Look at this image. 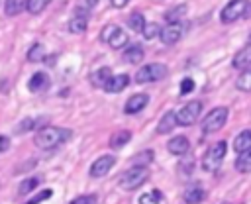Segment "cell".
<instances>
[{
	"label": "cell",
	"mask_w": 251,
	"mask_h": 204,
	"mask_svg": "<svg viewBox=\"0 0 251 204\" xmlns=\"http://www.w3.org/2000/svg\"><path fill=\"white\" fill-rule=\"evenodd\" d=\"M47 86H49V76H47V73H43V71L31 75V78L27 80V88H29L31 92H41V90H45Z\"/></svg>",
	"instance_id": "obj_14"
},
{
	"label": "cell",
	"mask_w": 251,
	"mask_h": 204,
	"mask_svg": "<svg viewBox=\"0 0 251 204\" xmlns=\"http://www.w3.org/2000/svg\"><path fill=\"white\" fill-rule=\"evenodd\" d=\"M235 86H237L241 92H251V67H249V69H245V71L237 76Z\"/></svg>",
	"instance_id": "obj_26"
},
{
	"label": "cell",
	"mask_w": 251,
	"mask_h": 204,
	"mask_svg": "<svg viewBox=\"0 0 251 204\" xmlns=\"http://www.w3.org/2000/svg\"><path fill=\"white\" fill-rule=\"evenodd\" d=\"M116 27H118L116 24H108V26H106V27L100 31V39H102L104 43H108V41H110V37H112V33L116 31Z\"/></svg>",
	"instance_id": "obj_35"
},
{
	"label": "cell",
	"mask_w": 251,
	"mask_h": 204,
	"mask_svg": "<svg viewBox=\"0 0 251 204\" xmlns=\"http://www.w3.org/2000/svg\"><path fill=\"white\" fill-rule=\"evenodd\" d=\"M110 76H112L110 69H108V67H102V69H98V71H94V73L90 75V82H92L94 86H102V88H104Z\"/></svg>",
	"instance_id": "obj_21"
},
{
	"label": "cell",
	"mask_w": 251,
	"mask_h": 204,
	"mask_svg": "<svg viewBox=\"0 0 251 204\" xmlns=\"http://www.w3.org/2000/svg\"><path fill=\"white\" fill-rule=\"evenodd\" d=\"M129 41V37H127V33L122 29V27H116V31L112 33V37H110V47L112 49H120V47H124L126 43Z\"/></svg>",
	"instance_id": "obj_22"
},
{
	"label": "cell",
	"mask_w": 251,
	"mask_h": 204,
	"mask_svg": "<svg viewBox=\"0 0 251 204\" xmlns=\"http://www.w3.org/2000/svg\"><path fill=\"white\" fill-rule=\"evenodd\" d=\"M145 18H143V14L141 12H133L129 18H127V27L129 29H133V31H137V33H141L143 31V27H145Z\"/></svg>",
	"instance_id": "obj_24"
},
{
	"label": "cell",
	"mask_w": 251,
	"mask_h": 204,
	"mask_svg": "<svg viewBox=\"0 0 251 204\" xmlns=\"http://www.w3.org/2000/svg\"><path fill=\"white\" fill-rule=\"evenodd\" d=\"M147 102H149V96H147V94H133V96H129V100L126 102L124 112H126V114H137V112H141V110L147 106Z\"/></svg>",
	"instance_id": "obj_11"
},
{
	"label": "cell",
	"mask_w": 251,
	"mask_h": 204,
	"mask_svg": "<svg viewBox=\"0 0 251 204\" xmlns=\"http://www.w3.org/2000/svg\"><path fill=\"white\" fill-rule=\"evenodd\" d=\"M98 198L94 194H84V196H78L75 200H71V204H96Z\"/></svg>",
	"instance_id": "obj_36"
},
{
	"label": "cell",
	"mask_w": 251,
	"mask_h": 204,
	"mask_svg": "<svg viewBox=\"0 0 251 204\" xmlns=\"http://www.w3.org/2000/svg\"><path fill=\"white\" fill-rule=\"evenodd\" d=\"M235 169L239 173H251V147H247L239 153V157L235 159Z\"/></svg>",
	"instance_id": "obj_19"
},
{
	"label": "cell",
	"mask_w": 251,
	"mask_h": 204,
	"mask_svg": "<svg viewBox=\"0 0 251 204\" xmlns=\"http://www.w3.org/2000/svg\"><path fill=\"white\" fill-rule=\"evenodd\" d=\"M194 90V80L192 78H182L180 82V94H188Z\"/></svg>",
	"instance_id": "obj_38"
},
{
	"label": "cell",
	"mask_w": 251,
	"mask_h": 204,
	"mask_svg": "<svg viewBox=\"0 0 251 204\" xmlns=\"http://www.w3.org/2000/svg\"><path fill=\"white\" fill-rule=\"evenodd\" d=\"M247 45H251V35H249V39H247Z\"/></svg>",
	"instance_id": "obj_43"
},
{
	"label": "cell",
	"mask_w": 251,
	"mask_h": 204,
	"mask_svg": "<svg viewBox=\"0 0 251 204\" xmlns=\"http://www.w3.org/2000/svg\"><path fill=\"white\" fill-rule=\"evenodd\" d=\"M180 35H182V26H180V22H171V24H167L165 27H161V33H159V37H161V41H163L165 45L176 43V41L180 39Z\"/></svg>",
	"instance_id": "obj_10"
},
{
	"label": "cell",
	"mask_w": 251,
	"mask_h": 204,
	"mask_svg": "<svg viewBox=\"0 0 251 204\" xmlns=\"http://www.w3.org/2000/svg\"><path fill=\"white\" fill-rule=\"evenodd\" d=\"M159 200H161V194L157 190L145 192V194L139 196V204H159Z\"/></svg>",
	"instance_id": "obj_32"
},
{
	"label": "cell",
	"mask_w": 251,
	"mask_h": 204,
	"mask_svg": "<svg viewBox=\"0 0 251 204\" xmlns=\"http://www.w3.org/2000/svg\"><path fill=\"white\" fill-rule=\"evenodd\" d=\"M247 4H249V0H229V2L222 8L220 20H222L224 24H233L235 20H239V18L245 16Z\"/></svg>",
	"instance_id": "obj_6"
},
{
	"label": "cell",
	"mask_w": 251,
	"mask_h": 204,
	"mask_svg": "<svg viewBox=\"0 0 251 204\" xmlns=\"http://www.w3.org/2000/svg\"><path fill=\"white\" fill-rule=\"evenodd\" d=\"M24 10H27V0H6L4 2V14L6 16H18Z\"/></svg>",
	"instance_id": "obj_18"
},
{
	"label": "cell",
	"mask_w": 251,
	"mask_h": 204,
	"mask_svg": "<svg viewBox=\"0 0 251 204\" xmlns=\"http://www.w3.org/2000/svg\"><path fill=\"white\" fill-rule=\"evenodd\" d=\"M226 151H227L226 141H218V143H214V145L204 153V157H202V169L208 171V173L216 171V169L220 167V163L224 161Z\"/></svg>",
	"instance_id": "obj_4"
},
{
	"label": "cell",
	"mask_w": 251,
	"mask_h": 204,
	"mask_svg": "<svg viewBox=\"0 0 251 204\" xmlns=\"http://www.w3.org/2000/svg\"><path fill=\"white\" fill-rule=\"evenodd\" d=\"M151 159H153V155H151V151H145V153H143V155H141V153H137V155H135V157H133V159H131V163H133V165H135V163H137V161H141V163H139V165H147V163H149V161H151Z\"/></svg>",
	"instance_id": "obj_37"
},
{
	"label": "cell",
	"mask_w": 251,
	"mask_h": 204,
	"mask_svg": "<svg viewBox=\"0 0 251 204\" xmlns=\"http://www.w3.org/2000/svg\"><path fill=\"white\" fill-rule=\"evenodd\" d=\"M43 59H45V47H43L41 43L31 45L29 51H27V61H29V63H39V61H43Z\"/></svg>",
	"instance_id": "obj_27"
},
{
	"label": "cell",
	"mask_w": 251,
	"mask_h": 204,
	"mask_svg": "<svg viewBox=\"0 0 251 204\" xmlns=\"http://www.w3.org/2000/svg\"><path fill=\"white\" fill-rule=\"evenodd\" d=\"M96 4H98V0H84V8H88V10L94 8Z\"/></svg>",
	"instance_id": "obj_41"
},
{
	"label": "cell",
	"mask_w": 251,
	"mask_h": 204,
	"mask_svg": "<svg viewBox=\"0 0 251 204\" xmlns=\"http://www.w3.org/2000/svg\"><path fill=\"white\" fill-rule=\"evenodd\" d=\"M186 14V4H178V6H175L173 10H169L167 14H165V20L171 24V22H178L182 16Z\"/></svg>",
	"instance_id": "obj_28"
},
{
	"label": "cell",
	"mask_w": 251,
	"mask_h": 204,
	"mask_svg": "<svg viewBox=\"0 0 251 204\" xmlns=\"http://www.w3.org/2000/svg\"><path fill=\"white\" fill-rule=\"evenodd\" d=\"M200 112H202V102L200 100H192V102L184 104L178 110V114H176L178 126H192V124H196V120L200 118Z\"/></svg>",
	"instance_id": "obj_7"
},
{
	"label": "cell",
	"mask_w": 251,
	"mask_h": 204,
	"mask_svg": "<svg viewBox=\"0 0 251 204\" xmlns=\"http://www.w3.org/2000/svg\"><path fill=\"white\" fill-rule=\"evenodd\" d=\"M114 165H116V157H114V155H102V157H98V159L90 165L88 175H90L92 178H100V177L108 175Z\"/></svg>",
	"instance_id": "obj_8"
},
{
	"label": "cell",
	"mask_w": 251,
	"mask_h": 204,
	"mask_svg": "<svg viewBox=\"0 0 251 204\" xmlns=\"http://www.w3.org/2000/svg\"><path fill=\"white\" fill-rule=\"evenodd\" d=\"M227 122V108L226 106H218V108H212L204 120H202V133H214V131H220Z\"/></svg>",
	"instance_id": "obj_3"
},
{
	"label": "cell",
	"mask_w": 251,
	"mask_h": 204,
	"mask_svg": "<svg viewBox=\"0 0 251 204\" xmlns=\"http://www.w3.org/2000/svg\"><path fill=\"white\" fill-rule=\"evenodd\" d=\"M73 135L71 129L67 128H57V126H43L37 129V133L33 135V143L39 149H53L63 145L65 141H69Z\"/></svg>",
	"instance_id": "obj_1"
},
{
	"label": "cell",
	"mask_w": 251,
	"mask_h": 204,
	"mask_svg": "<svg viewBox=\"0 0 251 204\" xmlns=\"http://www.w3.org/2000/svg\"><path fill=\"white\" fill-rule=\"evenodd\" d=\"M141 33H143V37H145V39H155V37L161 33V26H159V24H155V22H147Z\"/></svg>",
	"instance_id": "obj_29"
},
{
	"label": "cell",
	"mask_w": 251,
	"mask_h": 204,
	"mask_svg": "<svg viewBox=\"0 0 251 204\" xmlns=\"http://www.w3.org/2000/svg\"><path fill=\"white\" fill-rule=\"evenodd\" d=\"M167 149H169L173 155H184V153H188L190 143H188V139H186L184 135H176V137H173V139L167 143Z\"/></svg>",
	"instance_id": "obj_15"
},
{
	"label": "cell",
	"mask_w": 251,
	"mask_h": 204,
	"mask_svg": "<svg viewBox=\"0 0 251 204\" xmlns=\"http://www.w3.org/2000/svg\"><path fill=\"white\" fill-rule=\"evenodd\" d=\"M86 26H88V8L80 6L75 12V16L71 18V22H69V31L71 33H84Z\"/></svg>",
	"instance_id": "obj_9"
},
{
	"label": "cell",
	"mask_w": 251,
	"mask_h": 204,
	"mask_svg": "<svg viewBox=\"0 0 251 204\" xmlns=\"http://www.w3.org/2000/svg\"><path fill=\"white\" fill-rule=\"evenodd\" d=\"M204 198H206V192H204L200 186L188 188V190L184 192V202H186V204H200Z\"/></svg>",
	"instance_id": "obj_23"
},
{
	"label": "cell",
	"mask_w": 251,
	"mask_h": 204,
	"mask_svg": "<svg viewBox=\"0 0 251 204\" xmlns=\"http://www.w3.org/2000/svg\"><path fill=\"white\" fill-rule=\"evenodd\" d=\"M233 67L235 69H249L251 67V45H247L245 49H241L235 57H233Z\"/></svg>",
	"instance_id": "obj_17"
},
{
	"label": "cell",
	"mask_w": 251,
	"mask_h": 204,
	"mask_svg": "<svg viewBox=\"0 0 251 204\" xmlns=\"http://www.w3.org/2000/svg\"><path fill=\"white\" fill-rule=\"evenodd\" d=\"M127 2H129V0H110V4H112L114 8H126Z\"/></svg>",
	"instance_id": "obj_40"
},
{
	"label": "cell",
	"mask_w": 251,
	"mask_h": 204,
	"mask_svg": "<svg viewBox=\"0 0 251 204\" xmlns=\"http://www.w3.org/2000/svg\"><path fill=\"white\" fill-rule=\"evenodd\" d=\"M143 57H145V55H143V47H141V45H129V47L124 51V61H126V63H131V65L141 63Z\"/></svg>",
	"instance_id": "obj_16"
},
{
	"label": "cell",
	"mask_w": 251,
	"mask_h": 204,
	"mask_svg": "<svg viewBox=\"0 0 251 204\" xmlns=\"http://www.w3.org/2000/svg\"><path fill=\"white\" fill-rule=\"evenodd\" d=\"M51 194H53V190H49V188H47V190H41L35 198L27 200L25 204H39V202H45V200H49V198H51Z\"/></svg>",
	"instance_id": "obj_34"
},
{
	"label": "cell",
	"mask_w": 251,
	"mask_h": 204,
	"mask_svg": "<svg viewBox=\"0 0 251 204\" xmlns=\"http://www.w3.org/2000/svg\"><path fill=\"white\" fill-rule=\"evenodd\" d=\"M243 18H251V4H247V10H245V16Z\"/></svg>",
	"instance_id": "obj_42"
},
{
	"label": "cell",
	"mask_w": 251,
	"mask_h": 204,
	"mask_svg": "<svg viewBox=\"0 0 251 204\" xmlns=\"http://www.w3.org/2000/svg\"><path fill=\"white\" fill-rule=\"evenodd\" d=\"M129 84V76L127 75H112L104 86L106 92H122L126 86Z\"/></svg>",
	"instance_id": "obj_13"
},
{
	"label": "cell",
	"mask_w": 251,
	"mask_h": 204,
	"mask_svg": "<svg viewBox=\"0 0 251 204\" xmlns=\"http://www.w3.org/2000/svg\"><path fill=\"white\" fill-rule=\"evenodd\" d=\"M39 177H29V178H25V180H22V184H20V188H18V192L20 194H27V192H31L37 184H39Z\"/></svg>",
	"instance_id": "obj_30"
},
{
	"label": "cell",
	"mask_w": 251,
	"mask_h": 204,
	"mask_svg": "<svg viewBox=\"0 0 251 204\" xmlns=\"http://www.w3.org/2000/svg\"><path fill=\"white\" fill-rule=\"evenodd\" d=\"M8 147H10V139L6 135H0V153L8 151Z\"/></svg>",
	"instance_id": "obj_39"
},
{
	"label": "cell",
	"mask_w": 251,
	"mask_h": 204,
	"mask_svg": "<svg viewBox=\"0 0 251 204\" xmlns=\"http://www.w3.org/2000/svg\"><path fill=\"white\" fill-rule=\"evenodd\" d=\"M149 178V169L145 165H133L120 177V186L124 190H135Z\"/></svg>",
	"instance_id": "obj_2"
},
{
	"label": "cell",
	"mask_w": 251,
	"mask_h": 204,
	"mask_svg": "<svg viewBox=\"0 0 251 204\" xmlns=\"http://www.w3.org/2000/svg\"><path fill=\"white\" fill-rule=\"evenodd\" d=\"M247 147H251V129H243V131L237 133L235 139H233V149H235L237 153H241V151L247 149Z\"/></svg>",
	"instance_id": "obj_20"
},
{
	"label": "cell",
	"mask_w": 251,
	"mask_h": 204,
	"mask_svg": "<svg viewBox=\"0 0 251 204\" xmlns=\"http://www.w3.org/2000/svg\"><path fill=\"white\" fill-rule=\"evenodd\" d=\"M49 2L51 0H27V12L29 14H39V12H43L47 8Z\"/></svg>",
	"instance_id": "obj_31"
},
{
	"label": "cell",
	"mask_w": 251,
	"mask_h": 204,
	"mask_svg": "<svg viewBox=\"0 0 251 204\" xmlns=\"http://www.w3.org/2000/svg\"><path fill=\"white\" fill-rule=\"evenodd\" d=\"M131 139V131H116L112 137H110V147L112 149H120V147H124L127 141Z\"/></svg>",
	"instance_id": "obj_25"
},
{
	"label": "cell",
	"mask_w": 251,
	"mask_h": 204,
	"mask_svg": "<svg viewBox=\"0 0 251 204\" xmlns=\"http://www.w3.org/2000/svg\"><path fill=\"white\" fill-rule=\"evenodd\" d=\"M167 65H163V63H149V65H143L139 71H137V75H135V80L141 84V82H157V80H161V78H165L167 76Z\"/></svg>",
	"instance_id": "obj_5"
},
{
	"label": "cell",
	"mask_w": 251,
	"mask_h": 204,
	"mask_svg": "<svg viewBox=\"0 0 251 204\" xmlns=\"http://www.w3.org/2000/svg\"><path fill=\"white\" fill-rule=\"evenodd\" d=\"M176 126H178L176 114H175L173 110H169V112H165L163 118L159 120V124H157V133H171Z\"/></svg>",
	"instance_id": "obj_12"
},
{
	"label": "cell",
	"mask_w": 251,
	"mask_h": 204,
	"mask_svg": "<svg viewBox=\"0 0 251 204\" xmlns=\"http://www.w3.org/2000/svg\"><path fill=\"white\" fill-rule=\"evenodd\" d=\"M37 126H39V120L25 118V120L16 128V131H18V133H22V131H29V129H33V128H37Z\"/></svg>",
	"instance_id": "obj_33"
}]
</instances>
